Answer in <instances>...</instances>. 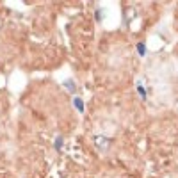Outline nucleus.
I'll return each instance as SVG.
<instances>
[{
  "label": "nucleus",
  "mask_w": 178,
  "mask_h": 178,
  "mask_svg": "<svg viewBox=\"0 0 178 178\" xmlns=\"http://www.w3.org/2000/svg\"><path fill=\"white\" fill-rule=\"evenodd\" d=\"M73 105H75V109H77V112H80V114H82V112L86 111V105H84V100L80 98V96H75V98H73Z\"/></svg>",
  "instance_id": "obj_3"
},
{
  "label": "nucleus",
  "mask_w": 178,
  "mask_h": 178,
  "mask_svg": "<svg viewBox=\"0 0 178 178\" xmlns=\"http://www.w3.org/2000/svg\"><path fill=\"white\" fill-rule=\"evenodd\" d=\"M136 52H137V54L141 55V57H144V55H146V45H144L142 41L136 45Z\"/></svg>",
  "instance_id": "obj_6"
},
{
  "label": "nucleus",
  "mask_w": 178,
  "mask_h": 178,
  "mask_svg": "<svg viewBox=\"0 0 178 178\" xmlns=\"http://www.w3.org/2000/svg\"><path fill=\"white\" fill-rule=\"evenodd\" d=\"M95 146H96V150L100 153H105L109 150V146H111V139L105 137L103 134H98V136H95Z\"/></svg>",
  "instance_id": "obj_1"
},
{
  "label": "nucleus",
  "mask_w": 178,
  "mask_h": 178,
  "mask_svg": "<svg viewBox=\"0 0 178 178\" xmlns=\"http://www.w3.org/2000/svg\"><path fill=\"white\" fill-rule=\"evenodd\" d=\"M62 86L66 87V91H70V93H77V84H75V80L73 79H66L62 82Z\"/></svg>",
  "instance_id": "obj_2"
},
{
  "label": "nucleus",
  "mask_w": 178,
  "mask_h": 178,
  "mask_svg": "<svg viewBox=\"0 0 178 178\" xmlns=\"http://www.w3.org/2000/svg\"><path fill=\"white\" fill-rule=\"evenodd\" d=\"M95 18H96V21L103 20V9H96V11H95Z\"/></svg>",
  "instance_id": "obj_7"
},
{
  "label": "nucleus",
  "mask_w": 178,
  "mask_h": 178,
  "mask_svg": "<svg viewBox=\"0 0 178 178\" xmlns=\"http://www.w3.org/2000/svg\"><path fill=\"white\" fill-rule=\"evenodd\" d=\"M0 27H2V20H0Z\"/></svg>",
  "instance_id": "obj_8"
},
{
  "label": "nucleus",
  "mask_w": 178,
  "mask_h": 178,
  "mask_svg": "<svg viewBox=\"0 0 178 178\" xmlns=\"http://www.w3.org/2000/svg\"><path fill=\"white\" fill-rule=\"evenodd\" d=\"M62 144H64V137H62V136H57V137H55V141H54L55 151H59V153H61V150H62Z\"/></svg>",
  "instance_id": "obj_5"
},
{
  "label": "nucleus",
  "mask_w": 178,
  "mask_h": 178,
  "mask_svg": "<svg viewBox=\"0 0 178 178\" xmlns=\"http://www.w3.org/2000/svg\"><path fill=\"white\" fill-rule=\"evenodd\" d=\"M137 93H139V96H141L142 100H146V98H148V95H146V87L142 86V82H141V80L137 82Z\"/></svg>",
  "instance_id": "obj_4"
}]
</instances>
